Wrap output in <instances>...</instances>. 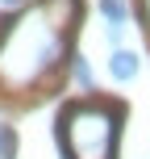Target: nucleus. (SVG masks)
Listing matches in <instances>:
<instances>
[{
  "mask_svg": "<svg viewBox=\"0 0 150 159\" xmlns=\"http://www.w3.org/2000/svg\"><path fill=\"white\" fill-rule=\"evenodd\" d=\"M75 0H38L0 25V88L29 92L67 55Z\"/></svg>",
  "mask_w": 150,
  "mask_h": 159,
  "instance_id": "obj_1",
  "label": "nucleus"
},
{
  "mask_svg": "<svg viewBox=\"0 0 150 159\" xmlns=\"http://www.w3.org/2000/svg\"><path fill=\"white\" fill-rule=\"evenodd\" d=\"M121 109L113 101H75L58 117L63 159H117Z\"/></svg>",
  "mask_w": 150,
  "mask_h": 159,
  "instance_id": "obj_2",
  "label": "nucleus"
},
{
  "mask_svg": "<svg viewBox=\"0 0 150 159\" xmlns=\"http://www.w3.org/2000/svg\"><path fill=\"white\" fill-rule=\"evenodd\" d=\"M109 71H113V80H134L138 75V55L134 50H113Z\"/></svg>",
  "mask_w": 150,
  "mask_h": 159,
  "instance_id": "obj_3",
  "label": "nucleus"
},
{
  "mask_svg": "<svg viewBox=\"0 0 150 159\" xmlns=\"http://www.w3.org/2000/svg\"><path fill=\"white\" fill-rule=\"evenodd\" d=\"M100 13L109 17V25H125L129 8H125V0H100Z\"/></svg>",
  "mask_w": 150,
  "mask_h": 159,
  "instance_id": "obj_4",
  "label": "nucleus"
},
{
  "mask_svg": "<svg viewBox=\"0 0 150 159\" xmlns=\"http://www.w3.org/2000/svg\"><path fill=\"white\" fill-rule=\"evenodd\" d=\"M71 71H75V84L92 92V84H96V75H92V63H88V59H71Z\"/></svg>",
  "mask_w": 150,
  "mask_h": 159,
  "instance_id": "obj_5",
  "label": "nucleus"
},
{
  "mask_svg": "<svg viewBox=\"0 0 150 159\" xmlns=\"http://www.w3.org/2000/svg\"><path fill=\"white\" fill-rule=\"evenodd\" d=\"M17 155V134L13 126H0V159H13Z\"/></svg>",
  "mask_w": 150,
  "mask_h": 159,
  "instance_id": "obj_6",
  "label": "nucleus"
},
{
  "mask_svg": "<svg viewBox=\"0 0 150 159\" xmlns=\"http://www.w3.org/2000/svg\"><path fill=\"white\" fill-rule=\"evenodd\" d=\"M121 34H125V25H109V42H113V46L121 42Z\"/></svg>",
  "mask_w": 150,
  "mask_h": 159,
  "instance_id": "obj_7",
  "label": "nucleus"
},
{
  "mask_svg": "<svg viewBox=\"0 0 150 159\" xmlns=\"http://www.w3.org/2000/svg\"><path fill=\"white\" fill-rule=\"evenodd\" d=\"M4 4H8V8H21V4H29V0H4Z\"/></svg>",
  "mask_w": 150,
  "mask_h": 159,
  "instance_id": "obj_8",
  "label": "nucleus"
}]
</instances>
